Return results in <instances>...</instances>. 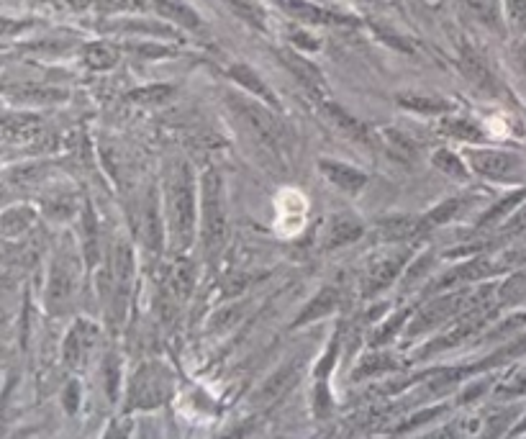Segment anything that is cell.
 <instances>
[{
	"label": "cell",
	"instance_id": "cell-26",
	"mask_svg": "<svg viewBox=\"0 0 526 439\" xmlns=\"http://www.w3.org/2000/svg\"><path fill=\"white\" fill-rule=\"evenodd\" d=\"M439 131H442L444 137L457 139V142H465V144H478L485 139L480 126L467 119H444L442 124H439Z\"/></svg>",
	"mask_w": 526,
	"mask_h": 439
},
{
	"label": "cell",
	"instance_id": "cell-18",
	"mask_svg": "<svg viewBox=\"0 0 526 439\" xmlns=\"http://www.w3.org/2000/svg\"><path fill=\"white\" fill-rule=\"evenodd\" d=\"M149 11L160 13L162 18H167V21L183 26L188 31H198L203 26L201 16L190 6H185L183 0H149Z\"/></svg>",
	"mask_w": 526,
	"mask_h": 439
},
{
	"label": "cell",
	"instance_id": "cell-39",
	"mask_svg": "<svg viewBox=\"0 0 526 439\" xmlns=\"http://www.w3.org/2000/svg\"><path fill=\"white\" fill-rule=\"evenodd\" d=\"M24 29H26V24H21V21H6V18H0V39L21 34Z\"/></svg>",
	"mask_w": 526,
	"mask_h": 439
},
{
	"label": "cell",
	"instance_id": "cell-35",
	"mask_svg": "<svg viewBox=\"0 0 526 439\" xmlns=\"http://www.w3.org/2000/svg\"><path fill=\"white\" fill-rule=\"evenodd\" d=\"M334 303H337V291H334V288H326V291H321L319 298H316V301L311 303V306H308L306 314H303L301 321L314 319V316H321V314H324V311H329L331 306H334Z\"/></svg>",
	"mask_w": 526,
	"mask_h": 439
},
{
	"label": "cell",
	"instance_id": "cell-6",
	"mask_svg": "<svg viewBox=\"0 0 526 439\" xmlns=\"http://www.w3.org/2000/svg\"><path fill=\"white\" fill-rule=\"evenodd\" d=\"M467 165L475 175L496 180V183H514L524 175V162L503 149H470Z\"/></svg>",
	"mask_w": 526,
	"mask_h": 439
},
{
	"label": "cell",
	"instance_id": "cell-30",
	"mask_svg": "<svg viewBox=\"0 0 526 439\" xmlns=\"http://www.w3.org/2000/svg\"><path fill=\"white\" fill-rule=\"evenodd\" d=\"M172 93H175V88H172V85H149V88L131 90L129 101L142 103V106H152V103L167 101Z\"/></svg>",
	"mask_w": 526,
	"mask_h": 439
},
{
	"label": "cell",
	"instance_id": "cell-38",
	"mask_svg": "<svg viewBox=\"0 0 526 439\" xmlns=\"http://www.w3.org/2000/svg\"><path fill=\"white\" fill-rule=\"evenodd\" d=\"M52 3L67 13H83L93 6V0H52Z\"/></svg>",
	"mask_w": 526,
	"mask_h": 439
},
{
	"label": "cell",
	"instance_id": "cell-12",
	"mask_svg": "<svg viewBox=\"0 0 526 439\" xmlns=\"http://www.w3.org/2000/svg\"><path fill=\"white\" fill-rule=\"evenodd\" d=\"M319 170L326 180L337 190L347 193V196H360L365 185L370 183L362 170L357 167L347 165V162H337V160H319Z\"/></svg>",
	"mask_w": 526,
	"mask_h": 439
},
{
	"label": "cell",
	"instance_id": "cell-14",
	"mask_svg": "<svg viewBox=\"0 0 526 439\" xmlns=\"http://www.w3.org/2000/svg\"><path fill=\"white\" fill-rule=\"evenodd\" d=\"M460 70L467 78V83L473 85L478 93L483 95H498V80L491 72V67L485 65V60L480 54H475L473 49H462L460 54Z\"/></svg>",
	"mask_w": 526,
	"mask_h": 439
},
{
	"label": "cell",
	"instance_id": "cell-17",
	"mask_svg": "<svg viewBox=\"0 0 526 439\" xmlns=\"http://www.w3.org/2000/svg\"><path fill=\"white\" fill-rule=\"evenodd\" d=\"M229 78L234 80L239 88H244V93L255 95L257 101L267 103L270 108H278V98H275V93L270 90V85H267L249 65H242V62H239V65H231Z\"/></svg>",
	"mask_w": 526,
	"mask_h": 439
},
{
	"label": "cell",
	"instance_id": "cell-22",
	"mask_svg": "<svg viewBox=\"0 0 526 439\" xmlns=\"http://www.w3.org/2000/svg\"><path fill=\"white\" fill-rule=\"evenodd\" d=\"M119 47L111 42H90L83 47V62L95 72H106L113 70L119 65Z\"/></svg>",
	"mask_w": 526,
	"mask_h": 439
},
{
	"label": "cell",
	"instance_id": "cell-21",
	"mask_svg": "<svg viewBox=\"0 0 526 439\" xmlns=\"http://www.w3.org/2000/svg\"><path fill=\"white\" fill-rule=\"evenodd\" d=\"M280 60L288 65V70L296 75L298 80H301L303 85H306L308 90L314 95H321L324 93V78H321V72L316 70L314 65L308 60H303L301 54H293V52H280Z\"/></svg>",
	"mask_w": 526,
	"mask_h": 439
},
{
	"label": "cell",
	"instance_id": "cell-34",
	"mask_svg": "<svg viewBox=\"0 0 526 439\" xmlns=\"http://www.w3.org/2000/svg\"><path fill=\"white\" fill-rule=\"evenodd\" d=\"M521 198H524V190H519V193H514V196H509L503 203H498V206L493 208L491 214H485L483 219H480L478 226H491V224H496V221L501 219L503 214H509V211H514V208L519 206Z\"/></svg>",
	"mask_w": 526,
	"mask_h": 439
},
{
	"label": "cell",
	"instance_id": "cell-19",
	"mask_svg": "<svg viewBox=\"0 0 526 439\" xmlns=\"http://www.w3.org/2000/svg\"><path fill=\"white\" fill-rule=\"evenodd\" d=\"M396 103L411 113H424V116H442L452 108L450 101H444L432 93H398Z\"/></svg>",
	"mask_w": 526,
	"mask_h": 439
},
{
	"label": "cell",
	"instance_id": "cell-2",
	"mask_svg": "<svg viewBox=\"0 0 526 439\" xmlns=\"http://www.w3.org/2000/svg\"><path fill=\"white\" fill-rule=\"evenodd\" d=\"M229 108L244 134L260 152H267L270 162H280L288 155V129L267 103L252 101L247 95H229Z\"/></svg>",
	"mask_w": 526,
	"mask_h": 439
},
{
	"label": "cell",
	"instance_id": "cell-32",
	"mask_svg": "<svg viewBox=\"0 0 526 439\" xmlns=\"http://www.w3.org/2000/svg\"><path fill=\"white\" fill-rule=\"evenodd\" d=\"M106 29H111V31H136V34H142V31H147V34H154V36H170L172 34V31L167 29V26L139 24V21H113V24H108Z\"/></svg>",
	"mask_w": 526,
	"mask_h": 439
},
{
	"label": "cell",
	"instance_id": "cell-37",
	"mask_svg": "<svg viewBox=\"0 0 526 439\" xmlns=\"http://www.w3.org/2000/svg\"><path fill=\"white\" fill-rule=\"evenodd\" d=\"M524 232H526V206H521L516 208V214L503 224V234H506V237H514V234H524Z\"/></svg>",
	"mask_w": 526,
	"mask_h": 439
},
{
	"label": "cell",
	"instance_id": "cell-33",
	"mask_svg": "<svg viewBox=\"0 0 526 439\" xmlns=\"http://www.w3.org/2000/svg\"><path fill=\"white\" fill-rule=\"evenodd\" d=\"M503 13H506V21L516 31L526 34V0H506L503 3Z\"/></svg>",
	"mask_w": 526,
	"mask_h": 439
},
{
	"label": "cell",
	"instance_id": "cell-4",
	"mask_svg": "<svg viewBox=\"0 0 526 439\" xmlns=\"http://www.w3.org/2000/svg\"><path fill=\"white\" fill-rule=\"evenodd\" d=\"M72 244H60V250L54 252L49 262L47 278V306L49 309H62L72 301L77 288V273H80V260L70 250Z\"/></svg>",
	"mask_w": 526,
	"mask_h": 439
},
{
	"label": "cell",
	"instance_id": "cell-7",
	"mask_svg": "<svg viewBox=\"0 0 526 439\" xmlns=\"http://www.w3.org/2000/svg\"><path fill=\"white\" fill-rule=\"evenodd\" d=\"M136 232L149 252H162L165 247V229H162L160 193L154 185H147L136 203Z\"/></svg>",
	"mask_w": 526,
	"mask_h": 439
},
{
	"label": "cell",
	"instance_id": "cell-1",
	"mask_svg": "<svg viewBox=\"0 0 526 439\" xmlns=\"http://www.w3.org/2000/svg\"><path fill=\"white\" fill-rule=\"evenodd\" d=\"M198 185L193 167L185 160H172L165 173V208L172 247L185 252L198 229Z\"/></svg>",
	"mask_w": 526,
	"mask_h": 439
},
{
	"label": "cell",
	"instance_id": "cell-8",
	"mask_svg": "<svg viewBox=\"0 0 526 439\" xmlns=\"http://www.w3.org/2000/svg\"><path fill=\"white\" fill-rule=\"evenodd\" d=\"M44 134V119L39 113L16 108L0 113V147H24Z\"/></svg>",
	"mask_w": 526,
	"mask_h": 439
},
{
	"label": "cell",
	"instance_id": "cell-41",
	"mask_svg": "<svg viewBox=\"0 0 526 439\" xmlns=\"http://www.w3.org/2000/svg\"><path fill=\"white\" fill-rule=\"evenodd\" d=\"M357 3H373V0H357Z\"/></svg>",
	"mask_w": 526,
	"mask_h": 439
},
{
	"label": "cell",
	"instance_id": "cell-25",
	"mask_svg": "<svg viewBox=\"0 0 526 439\" xmlns=\"http://www.w3.org/2000/svg\"><path fill=\"white\" fill-rule=\"evenodd\" d=\"M162 375L160 373H139L136 380V391H134V404L136 406H154L160 404L162 398Z\"/></svg>",
	"mask_w": 526,
	"mask_h": 439
},
{
	"label": "cell",
	"instance_id": "cell-9",
	"mask_svg": "<svg viewBox=\"0 0 526 439\" xmlns=\"http://www.w3.org/2000/svg\"><path fill=\"white\" fill-rule=\"evenodd\" d=\"M321 116H324V121L331 129L337 131V134H342L344 139H349V142L362 144V147L367 149L378 147V134L367 124H362L357 116H352L347 108L337 106V103L331 101H321Z\"/></svg>",
	"mask_w": 526,
	"mask_h": 439
},
{
	"label": "cell",
	"instance_id": "cell-23",
	"mask_svg": "<svg viewBox=\"0 0 526 439\" xmlns=\"http://www.w3.org/2000/svg\"><path fill=\"white\" fill-rule=\"evenodd\" d=\"M93 342H95V329L88 327V324H77L65 342V360L70 362V365H80V362L88 357Z\"/></svg>",
	"mask_w": 526,
	"mask_h": 439
},
{
	"label": "cell",
	"instance_id": "cell-11",
	"mask_svg": "<svg viewBox=\"0 0 526 439\" xmlns=\"http://www.w3.org/2000/svg\"><path fill=\"white\" fill-rule=\"evenodd\" d=\"M36 224H39V208L31 203H11L0 208V239L18 242L34 232Z\"/></svg>",
	"mask_w": 526,
	"mask_h": 439
},
{
	"label": "cell",
	"instance_id": "cell-27",
	"mask_svg": "<svg viewBox=\"0 0 526 439\" xmlns=\"http://www.w3.org/2000/svg\"><path fill=\"white\" fill-rule=\"evenodd\" d=\"M224 3L229 6L231 13H237L244 24H249L252 29L257 31L267 29V13L257 0H224Z\"/></svg>",
	"mask_w": 526,
	"mask_h": 439
},
{
	"label": "cell",
	"instance_id": "cell-20",
	"mask_svg": "<svg viewBox=\"0 0 526 439\" xmlns=\"http://www.w3.org/2000/svg\"><path fill=\"white\" fill-rule=\"evenodd\" d=\"M80 247H83L88 265H93L98 260V247H101V226H98L90 203H85L80 211Z\"/></svg>",
	"mask_w": 526,
	"mask_h": 439
},
{
	"label": "cell",
	"instance_id": "cell-3",
	"mask_svg": "<svg viewBox=\"0 0 526 439\" xmlns=\"http://www.w3.org/2000/svg\"><path fill=\"white\" fill-rule=\"evenodd\" d=\"M201 208H198V226H201V239L208 255L224 247L226 234H229V216H226V196L224 178L219 170H206L201 180Z\"/></svg>",
	"mask_w": 526,
	"mask_h": 439
},
{
	"label": "cell",
	"instance_id": "cell-15",
	"mask_svg": "<svg viewBox=\"0 0 526 439\" xmlns=\"http://www.w3.org/2000/svg\"><path fill=\"white\" fill-rule=\"evenodd\" d=\"M421 232H424V216L393 214L378 221V237L383 242H408Z\"/></svg>",
	"mask_w": 526,
	"mask_h": 439
},
{
	"label": "cell",
	"instance_id": "cell-29",
	"mask_svg": "<svg viewBox=\"0 0 526 439\" xmlns=\"http://www.w3.org/2000/svg\"><path fill=\"white\" fill-rule=\"evenodd\" d=\"M467 8L473 11L480 24L498 29L501 26V0H467Z\"/></svg>",
	"mask_w": 526,
	"mask_h": 439
},
{
	"label": "cell",
	"instance_id": "cell-40",
	"mask_svg": "<svg viewBox=\"0 0 526 439\" xmlns=\"http://www.w3.org/2000/svg\"><path fill=\"white\" fill-rule=\"evenodd\" d=\"M516 57H519V67H521V72H524V78H526V42L521 44L519 52H516Z\"/></svg>",
	"mask_w": 526,
	"mask_h": 439
},
{
	"label": "cell",
	"instance_id": "cell-24",
	"mask_svg": "<svg viewBox=\"0 0 526 439\" xmlns=\"http://www.w3.org/2000/svg\"><path fill=\"white\" fill-rule=\"evenodd\" d=\"M432 165L437 167L442 175L457 180V183H467V180H470V173H473V170H470L455 152H450V149H437L432 157Z\"/></svg>",
	"mask_w": 526,
	"mask_h": 439
},
{
	"label": "cell",
	"instance_id": "cell-16",
	"mask_svg": "<svg viewBox=\"0 0 526 439\" xmlns=\"http://www.w3.org/2000/svg\"><path fill=\"white\" fill-rule=\"evenodd\" d=\"M362 234H365V226H362V221H357L355 216H349V214H337L329 221V226H326L324 247L326 250L347 247V244H355Z\"/></svg>",
	"mask_w": 526,
	"mask_h": 439
},
{
	"label": "cell",
	"instance_id": "cell-31",
	"mask_svg": "<svg viewBox=\"0 0 526 439\" xmlns=\"http://www.w3.org/2000/svg\"><path fill=\"white\" fill-rule=\"evenodd\" d=\"M460 206H462L460 198H452V201L439 203V206L434 208V211H429V214L424 216V232H426V229H432V226H439V224H444V221H450L452 216H455L457 211H460Z\"/></svg>",
	"mask_w": 526,
	"mask_h": 439
},
{
	"label": "cell",
	"instance_id": "cell-42",
	"mask_svg": "<svg viewBox=\"0 0 526 439\" xmlns=\"http://www.w3.org/2000/svg\"><path fill=\"white\" fill-rule=\"evenodd\" d=\"M0 106H3V101H0Z\"/></svg>",
	"mask_w": 526,
	"mask_h": 439
},
{
	"label": "cell",
	"instance_id": "cell-5",
	"mask_svg": "<svg viewBox=\"0 0 526 439\" xmlns=\"http://www.w3.org/2000/svg\"><path fill=\"white\" fill-rule=\"evenodd\" d=\"M70 98V90L49 83H6L0 85V101L13 108H52Z\"/></svg>",
	"mask_w": 526,
	"mask_h": 439
},
{
	"label": "cell",
	"instance_id": "cell-36",
	"mask_svg": "<svg viewBox=\"0 0 526 439\" xmlns=\"http://www.w3.org/2000/svg\"><path fill=\"white\" fill-rule=\"evenodd\" d=\"M108 11H149V0H101Z\"/></svg>",
	"mask_w": 526,
	"mask_h": 439
},
{
	"label": "cell",
	"instance_id": "cell-13",
	"mask_svg": "<svg viewBox=\"0 0 526 439\" xmlns=\"http://www.w3.org/2000/svg\"><path fill=\"white\" fill-rule=\"evenodd\" d=\"M408 255L406 252H398V255H388V257H380L378 262H373V265L367 267L365 270V278H362V291L367 293V296H373V293L383 291V288H388V285L393 283V280L401 275L403 265H406Z\"/></svg>",
	"mask_w": 526,
	"mask_h": 439
},
{
	"label": "cell",
	"instance_id": "cell-28",
	"mask_svg": "<svg viewBox=\"0 0 526 439\" xmlns=\"http://www.w3.org/2000/svg\"><path fill=\"white\" fill-rule=\"evenodd\" d=\"M193 273L196 270H193V265L188 260H178L167 270V283H170V288L178 296H188V291L193 288V278H196Z\"/></svg>",
	"mask_w": 526,
	"mask_h": 439
},
{
	"label": "cell",
	"instance_id": "cell-10",
	"mask_svg": "<svg viewBox=\"0 0 526 439\" xmlns=\"http://www.w3.org/2000/svg\"><path fill=\"white\" fill-rule=\"evenodd\" d=\"M272 6H278L280 11L288 13L290 18H296L301 24L308 26H349L357 24L352 16H344V13L329 11V8H321L311 0H270Z\"/></svg>",
	"mask_w": 526,
	"mask_h": 439
}]
</instances>
